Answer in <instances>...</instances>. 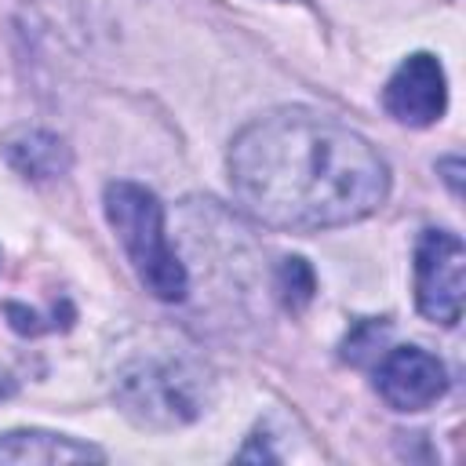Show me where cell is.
I'll return each mask as SVG.
<instances>
[{"label":"cell","instance_id":"cell-3","mask_svg":"<svg viewBox=\"0 0 466 466\" xmlns=\"http://www.w3.org/2000/svg\"><path fill=\"white\" fill-rule=\"evenodd\" d=\"M462 266L466 251L451 229H426L415 244V302L419 313L437 324H459L462 317Z\"/></svg>","mask_w":466,"mask_h":466},{"label":"cell","instance_id":"cell-8","mask_svg":"<svg viewBox=\"0 0 466 466\" xmlns=\"http://www.w3.org/2000/svg\"><path fill=\"white\" fill-rule=\"evenodd\" d=\"M7 153L18 171L33 178H51L66 167V146L47 131H22L7 142Z\"/></svg>","mask_w":466,"mask_h":466},{"label":"cell","instance_id":"cell-9","mask_svg":"<svg viewBox=\"0 0 466 466\" xmlns=\"http://www.w3.org/2000/svg\"><path fill=\"white\" fill-rule=\"evenodd\" d=\"M280 295L291 309L306 306L313 299V269L302 258H284L280 266Z\"/></svg>","mask_w":466,"mask_h":466},{"label":"cell","instance_id":"cell-10","mask_svg":"<svg viewBox=\"0 0 466 466\" xmlns=\"http://www.w3.org/2000/svg\"><path fill=\"white\" fill-rule=\"evenodd\" d=\"M441 167H448V182H451V189H459V175H455L459 171V160H444Z\"/></svg>","mask_w":466,"mask_h":466},{"label":"cell","instance_id":"cell-4","mask_svg":"<svg viewBox=\"0 0 466 466\" xmlns=\"http://www.w3.org/2000/svg\"><path fill=\"white\" fill-rule=\"evenodd\" d=\"M375 390L397 411H422L448 390V371L433 353L419 346H397L379 360Z\"/></svg>","mask_w":466,"mask_h":466},{"label":"cell","instance_id":"cell-2","mask_svg":"<svg viewBox=\"0 0 466 466\" xmlns=\"http://www.w3.org/2000/svg\"><path fill=\"white\" fill-rule=\"evenodd\" d=\"M106 218L116 229V237L127 251V262L135 266L146 291L157 295L160 302L186 299V291H189L186 266L167 248L160 200L138 182H109L106 186Z\"/></svg>","mask_w":466,"mask_h":466},{"label":"cell","instance_id":"cell-6","mask_svg":"<svg viewBox=\"0 0 466 466\" xmlns=\"http://www.w3.org/2000/svg\"><path fill=\"white\" fill-rule=\"evenodd\" d=\"M124 404L131 415H138L142 422H186L197 415V400L189 397V379L182 375V368H157V364H142L138 371L124 375Z\"/></svg>","mask_w":466,"mask_h":466},{"label":"cell","instance_id":"cell-7","mask_svg":"<svg viewBox=\"0 0 466 466\" xmlns=\"http://www.w3.org/2000/svg\"><path fill=\"white\" fill-rule=\"evenodd\" d=\"M98 462L102 451L95 444H80L62 433H44V430H11L0 433V462Z\"/></svg>","mask_w":466,"mask_h":466},{"label":"cell","instance_id":"cell-5","mask_svg":"<svg viewBox=\"0 0 466 466\" xmlns=\"http://www.w3.org/2000/svg\"><path fill=\"white\" fill-rule=\"evenodd\" d=\"M382 106L393 120L411 124V127H426V124L441 120L444 106H448V84H444L441 62L426 51L404 58L397 66V73L386 80Z\"/></svg>","mask_w":466,"mask_h":466},{"label":"cell","instance_id":"cell-1","mask_svg":"<svg viewBox=\"0 0 466 466\" xmlns=\"http://www.w3.org/2000/svg\"><path fill=\"white\" fill-rule=\"evenodd\" d=\"M229 182L240 204L269 226L331 229L386 200L390 167L346 124L309 109H277L233 138Z\"/></svg>","mask_w":466,"mask_h":466}]
</instances>
